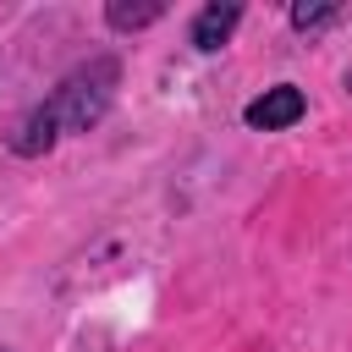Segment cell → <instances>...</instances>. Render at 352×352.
<instances>
[{
	"label": "cell",
	"mask_w": 352,
	"mask_h": 352,
	"mask_svg": "<svg viewBox=\"0 0 352 352\" xmlns=\"http://www.w3.org/2000/svg\"><path fill=\"white\" fill-rule=\"evenodd\" d=\"M336 16H341V6H336V0H314V6H308V0H297V6H292V28H297V33H314V28L336 22Z\"/></svg>",
	"instance_id": "6"
},
{
	"label": "cell",
	"mask_w": 352,
	"mask_h": 352,
	"mask_svg": "<svg viewBox=\"0 0 352 352\" xmlns=\"http://www.w3.org/2000/svg\"><path fill=\"white\" fill-rule=\"evenodd\" d=\"M302 110H308L302 88H292V82H275V88H264L258 99H248L242 121H248L253 132H286V126H297V121H302Z\"/></svg>",
	"instance_id": "2"
},
{
	"label": "cell",
	"mask_w": 352,
	"mask_h": 352,
	"mask_svg": "<svg viewBox=\"0 0 352 352\" xmlns=\"http://www.w3.org/2000/svg\"><path fill=\"white\" fill-rule=\"evenodd\" d=\"M116 82H121V66H116L110 55H94V60H82L77 72H66L60 88L50 94V110H55V121H60V138L99 126L104 110H110V99H116Z\"/></svg>",
	"instance_id": "1"
},
{
	"label": "cell",
	"mask_w": 352,
	"mask_h": 352,
	"mask_svg": "<svg viewBox=\"0 0 352 352\" xmlns=\"http://www.w3.org/2000/svg\"><path fill=\"white\" fill-rule=\"evenodd\" d=\"M60 143V121H55V110H50V99L44 104H33L16 126H11V154H22V160H38V154H50Z\"/></svg>",
	"instance_id": "3"
},
{
	"label": "cell",
	"mask_w": 352,
	"mask_h": 352,
	"mask_svg": "<svg viewBox=\"0 0 352 352\" xmlns=\"http://www.w3.org/2000/svg\"><path fill=\"white\" fill-rule=\"evenodd\" d=\"M0 352H6V346H0Z\"/></svg>",
	"instance_id": "7"
},
{
	"label": "cell",
	"mask_w": 352,
	"mask_h": 352,
	"mask_svg": "<svg viewBox=\"0 0 352 352\" xmlns=\"http://www.w3.org/2000/svg\"><path fill=\"white\" fill-rule=\"evenodd\" d=\"M165 16V0H110L104 6V22L116 28V33H138V28H148V22H160Z\"/></svg>",
	"instance_id": "5"
},
{
	"label": "cell",
	"mask_w": 352,
	"mask_h": 352,
	"mask_svg": "<svg viewBox=\"0 0 352 352\" xmlns=\"http://www.w3.org/2000/svg\"><path fill=\"white\" fill-rule=\"evenodd\" d=\"M236 22H242V6H204L198 16H192V50H204V55H214V50H226L231 44V33H236Z\"/></svg>",
	"instance_id": "4"
}]
</instances>
